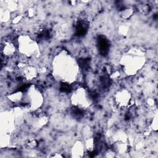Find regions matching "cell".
I'll use <instances>...</instances> for the list:
<instances>
[{"label": "cell", "mask_w": 158, "mask_h": 158, "mask_svg": "<svg viewBox=\"0 0 158 158\" xmlns=\"http://www.w3.org/2000/svg\"><path fill=\"white\" fill-rule=\"evenodd\" d=\"M144 52L140 49H131L120 59V64L127 75H135L145 63Z\"/></svg>", "instance_id": "obj_2"}, {"label": "cell", "mask_w": 158, "mask_h": 158, "mask_svg": "<svg viewBox=\"0 0 158 158\" xmlns=\"http://www.w3.org/2000/svg\"><path fill=\"white\" fill-rule=\"evenodd\" d=\"M17 50V44L11 40H5L1 43V54L4 57H12Z\"/></svg>", "instance_id": "obj_7"}, {"label": "cell", "mask_w": 158, "mask_h": 158, "mask_svg": "<svg viewBox=\"0 0 158 158\" xmlns=\"http://www.w3.org/2000/svg\"><path fill=\"white\" fill-rule=\"evenodd\" d=\"M132 94L127 89L122 88L118 90L114 95V101L120 108H126L131 105Z\"/></svg>", "instance_id": "obj_6"}, {"label": "cell", "mask_w": 158, "mask_h": 158, "mask_svg": "<svg viewBox=\"0 0 158 158\" xmlns=\"http://www.w3.org/2000/svg\"><path fill=\"white\" fill-rule=\"evenodd\" d=\"M23 102L31 111H36L42 106L43 97L40 91L31 85L25 92Z\"/></svg>", "instance_id": "obj_4"}, {"label": "cell", "mask_w": 158, "mask_h": 158, "mask_svg": "<svg viewBox=\"0 0 158 158\" xmlns=\"http://www.w3.org/2000/svg\"><path fill=\"white\" fill-rule=\"evenodd\" d=\"M151 126L152 127V129L154 131H157V114H156L153 117V119L151 122Z\"/></svg>", "instance_id": "obj_10"}, {"label": "cell", "mask_w": 158, "mask_h": 158, "mask_svg": "<svg viewBox=\"0 0 158 158\" xmlns=\"http://www.w3.org/2000/svg\"><path fill=\"white\" fill-rule=\"evenodd\" d=\"M85 144L81 141H77L72 148V154L73 157H81L85 152Z\"/></svg>", "instance_id": "obj_9"}, {"label": "cell", "mask_w": 158, "mask_h": 158, "mask_svg": "<svg viewBox=\"0 0 158 158\" xmlns=\"http://www.w3.org/2000/svg\"><path fill=\"white\" fill-rule=\"evenodd\" d=\"M25 93L22 91H15L7 96L8 99L14 104H20L23 102Z\"/></svg>", "instance_id": "obj_8"}, {"label": "cell", "mask_w": 158, "mask_h": 158, "mask_svg": "<svg viewBox=\"0 0 158 158\" xmlns=\"http://www.w3.org/2000/svg\"><path fill=\"white\" fill-rule=\"evenodd\" d=\"M17 50L19 53L27 58L36 57L40 54L38 44L27 35H21L17 38Z\"/></svg>", "instance_id": "obj_3"}, {"label": "cell", "mask_w": 158, "mask_h": 158, "mask_svg": "<svg viewBox=\"0 0 158 158\" xmlns=\"http://www.w3.org/2000/svg\"><path fill=\"white\" fill-rule=\"evenodd\" d=\"M53 72L56 78L65 83L77 80L78 66L75 59L69 54L61 52L54 59Z\"/></svg>", "instance_id": "obj_1"}, {"label": "cell", "mask_w": 158, "mask_h": 158, "mask_svg": "<svg viewBox=\"0 0 158 158\" xmlns=\"http://www.w3.org/2000/svg\"><path fill=\"white\" fill-rule=\"evenodd\" d=\"M70 101L75 107L80 108H87L91 104V99L84 88H78L72 93Z\"/></svg>", "instance_id": "obj_5"}]
</instances>
